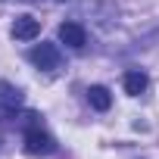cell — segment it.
I'll list each match as a JSON object with an SVG mask.
<instances>
[{
  "label": "cell",
  "mask_w": 159,
  "mask_h": 159,
  "mask_svg": "<svg viewBox=\"0 0 159 159\" xmlns=\"http://www.w3.org/2000/svg\"><path fill=\"white\" fill-rule=\"evenodd\" d=\"M25 153L28 156H50V153H56V140L47 131L31 128V131H25Z\"/></svg>",
  "instance_id": "cell-1"
},
{
  "label": "cell",
  "mask_w": 159,
  "mask_h": 159,
  "mask_svg": "<svg viewBox=\"0 0 159 159\" xmlns=\"http://www.w3.org/2000/svg\"><path fill=\"white\" fill-rule=\"evenodd\" d=\"M28 59H31L38 69H44V72L59 69V50H56V44H38V47H31Z\"/></svg>",
  "instance_id": "cell-2"
},
{
  "label": "cell",
  "mask_w": 159,
  "mask_h": 159,
  "mask_svg": "<svg viewBox=\"0 0 159 159\" xmlns=\"http://www.w3.org/2000/svg\"><path fill=\"white\" fill-rule=\"evenodd\" d=\"M59 41L66 47H72V50H81L88 44V34H84V28L78 25V22H62L59 25Z\"/></svg>",
  "instance_id": "cell-3"
},
{
  "label": "cell",
  "mask_w": 159,
  "mask_h": 159,
  "mask_svg": "<svg viewBox=\"0 0 159 159\" xmlns=\"http://www.w3.org/2000/svg\"><path fill=\"white\" fill-rule=\"evenodd\" d=\"M38 34H41V22H38V19L19 16V19L13 22V38H16V41H34Z\"/></svg>",
  "instance_id": "cell-4"
},
{
  "label": "cell",
  "mask_w": 159,
  "mask_h": 159,
  "mask_svg": "<svg viewBox=\"0 0 159 159\" xmlns=\"http://www.w3.org/2000/svg\"><path fill=\"white\" fill-rule=\"evenodd\" d=\"M147 75L140 72V69H134V72H125V91L131 94V97H140L143 91H147Z\"/></svg>",
  "instance_id": "cell-5"
},
{
  "label": "cell",
  "mask_w": 159,
  "mask_h": 159,
  "mask_svg": "<svg viewBox=\"0 0 159 159\" xmlns=\"http://www.w3.org/2000/svg\"><path fill=\"white\" fill-rule=\"evenodd\" d=\"M88 100H91V106H94V109H100V112H106V109L112 106V97H109V91H106L103 84L88 88Z\"/></svg>",
  "instance_id": "cell-6"
},
{
  "label": "cell",
  "mask_w": 159,
  "mask_h": 159,
  "mask_svg": "<svg viewBox=\"0 0 159 159\" xmlns=\"http://www.w3.org/2000/svg\"><path fill=\"white\" fill-rule=\"evenodd\" d=\"M0 100H7L10 106H19V103H22V94H19V91H13L7 81H0Z\"/></svg>",
  "instance_id": "cell-7"
}]
</instances>
